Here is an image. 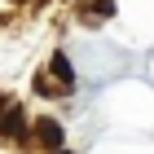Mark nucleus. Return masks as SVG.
I'll return each instance as SVG.
<instances>
[{"label": "nucleus", "instance_id": "1", "mask_svg": "<svg viewBox=\"0 0 154 154\" xmlns=\"http://www.w3.org/2000/svg\"><path fill=\"white\" fill-rule=\"evenodd\" d=\"M40 137H44V145H57V141H62V128L44 119V123H40Z\"/></svg>", "mask_w": 154, "mask_h": 154}]
</instances>
